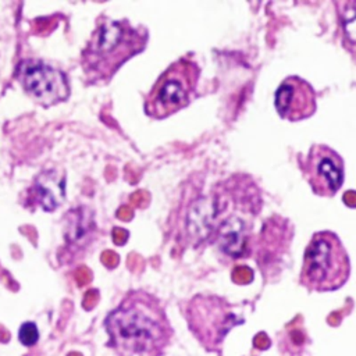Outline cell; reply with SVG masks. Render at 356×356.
I'll list each match as a JSON object with an SVG mask.
<instances>
[{"mask_svg":"<svg viewBox=\"0 0 356 356\" xmlns=\"http://www.w3.org/2000/svg\"><path fill=\"white\" fill-rule=\"evenodd\" d=\"M19 79L25 90L43 106L63 102L70 93L65 75L39 61H24L19 65Z\"/></svg>","mask_w":356,"mask_h":356,"instance_id":"obj_6","label":"cell"},{"mask_svg":"<svg viewBox=\"0 0 356 356\" xmlns=\"http://www.w3.org/2000/svg\"><path fill=\"white\" fill-rule=\"evenodd\" d=\"M200 68L188 58L174 61L157 79L146 100V113L153 118H167L185 108L193 99Z\"/></svg>","mask_w":356,"mask_h":356,"instance_id":"obj_3","label":"cell"},{"mask_svg":"<svg viewBox=\"0 0 356 356\" xmlns=\"http://www.w3.org/2000/svg\"><path fill=\"white\" fill-rule=\"evenodd\" d=\"M18 339L22 345L25 346H32L38 342L39 339V330L36 327L35 323L32 321H26L19 327L18 331Z\"/></svg>","mask_w":356,"mask_h":356,"instance_id":"obj_10","label":"cell"},{"mask_svg":"<svg viewBox=\"0 0 356 356\" xmlns=\"http://www.w3.org/2000/svg\"><path fill=\"white\" fill-rule=\"evenodd\" d=\"M300 167L305 179L317 196L334 197L343 185V160L338 152L327 145H312Z\"/></svg>","mask_w":356,"mask_h":356,"instance_id":"obj_5","label":"cell"},{"mask_svg":"<svg viewBox=\"0 0 356 356\" xmlns=\"http://www.w3.org/2000/svg\"><path fill=\"white\" fill-rule=\"evenodd\" d=\"M35 191L40 206L47 211H53L65 197V178L56 170L43 171L35 181Z\"/></svg>","mask_w":356,"mask_h":356,"instance_id":"obj_8","label":"cell"},{"mask_svg":"<svg viewBox=\"0 0 356 356\" xmlns=\"http://www.w3.org/2000/svg\"><path fill=\"white\" fill-rule=\"evenodd\" d=\"M106 330L111 345L124 356H160L174 334L160 302L143 292L113 310Z\"/></svg>","mask_w":356,"mask_h":356,"instance_id":"obj_1","label":"cell"},{"mask_svg":"<svg viewBox=\"0 0 356 356\" xmlns=\"http://www.w3.org/2000/svg\"><path fill=\"white\" fill-rule=\"evenodd\" d=\"M339 17L346 39L356 44V1L339 3Z\"/></svg>","mask_w":356,"mask_h":356,"instance_id":"obj_9","label":"cell"},{"mask_svg":"<svg viewBox=\"0 0 356 356\" xmlns=\"http://www.w3.org/2000/svg\"><path fill=\"white\" fill-rule=\"evenodd\" d=\"M274 106L278 115L286 121L298 122L312 117L317 110L314 88L300 76H286L274 93Z\"/></svg>","mask_w":356,"mask_h":356,"instance_id":"obj_7","label":"cell"},{"mask_svg":"<svg viewBox=\"0 0 356 356\" xmlns=\"http://www.w3.org/2000/svg\"><path fill=\"white\" fill-rule=\"evenodd\" d=\"M185 316L191 331L209 352H217L225 335L235 325L243 323V317L232 305L211 295L195 296L189 302Z\"/></svg>","mask_w":356,"mask_h":356,"instance_id":"obj_4","label":"cell"},{"mask_svg":"<svg viewBox=\"0 0 356 356\" xmlns=\"http://www.w3.org/2000/svg\"><path fill=\"white\" fill-rule=\"evenodd\" d=\"M350 275V259L332 231L313 234L303 254L300 284L309 291L327 292L343 286Z\"/></svg>","mask_w":356,"mask_h":356,"instance_id":"obj_2","label":"cell"}]
</instances>
